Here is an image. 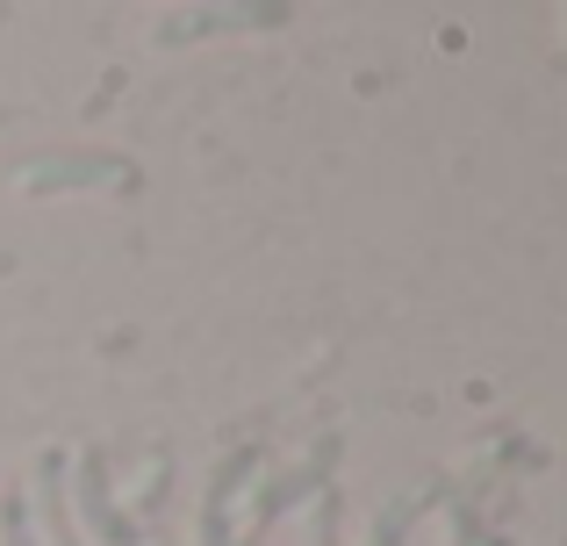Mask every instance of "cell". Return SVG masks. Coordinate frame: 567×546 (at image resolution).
Masks as SVG:
<instances>
[{"label": "cell", "mask_w": 567, "mask_h": 546, "mask_svg": "<svg viewBox=\"0 0 567 546\" xmlns=\"http://www.w3.org/2000/svg\"><path fill=\"white\" fill-rule=\"evenodd\" d=\"M65 504H72V525H80V539H101V546H144L152 525H137L123 511V496H115L109 482V453L86 446L65 461Z\"/></svg>", "instance_id": "obj_1"}, {"label": "cell", "mask_w": 567, "mask_h": 546, "mask_svg": "<svg viewBox=\"0 0 567 546\" xmlns=\"http://www.w3.org/2000/svg\"><path fill=\"white\" fill-rule=\"evenodd\" d=\"M338 461H346V439L323 432V439H309L288 467H266V475L251 482V539H266L295 504H302V496L331 490V482H338Z\"/></svg>", "instance_id": "obj_2"}, {"label": "cell", "mask_w": 567, "mask_h": 546, "mask_svg": "<svg viewBox=\"0 0 567 546\" xmlns=\"http://www.w3.org/2000/svg\"><path fill=\"white\" fill-rule=\"evenodd\" d=\"M295 8L288 0H230V8H166L152 22V43L158 51H181V43H202V37H266V29H288Z\"/></svg>", "instance_id": "obj_3"}, {"label": "cell", "mask_w": 567, "mask_h": 546, "mask_svg": "<svg viewBox=\"0 0 567 546\" xmlns=\"http://www.w3.org/2000/svg\"><path fill=\"white\" fill-rule=\"evenodd\" d=\"M101 187H137V166H130L123 152H43L37 166H22L14 173V195H29V202H51V195H101Z\"/></svg>", "instance_id": "obj_4"}, {"label": "cell", "mask_w": 567, "mask_h": 546, "mask_svg": "<svg viewBox=\"0 0 567 546\" xmlns=\"http://www.w3.org/2000/svg\"><path fill=\"white\" fill-rule=\"evenodd\" d=\"M274 467V453L259 446V439H245V446H230L216 467H208V490H202V518H194V539L202 546H237V496L251 490V482Z\"/></svg>", "instance_id": "obj_5"}, {"label": "cell", "mask_w": 567, "mask_h": 546, "mask_svg": "<svg viewBox=\"0 0 567 546\" xmlns=\"http://www.w3.org/2000/svg\"><path fill=\"white\" fill-rule=\"evenodd\" d=\"M65 461L72 453H58V446H43L37 453V467H29V533H43L37 546H86L80 539V525H72V504H65Z\"/></svg>", "instance_id": "obj_6"}, {"label": "cell", "mask_w": 567, "mask_h": 546, "mask_svg": "<svg viewBox=\"0 0 567 546\" xmlns=\"http://www.w3.org/2000/svg\"><path fill=\"white\" fill-rule=\"evenodd\" d=\"M445 496H453V482H439V475H431V482H410L402 496H388V504L374 511V525H367V546H402V539L416 533V518H424V511H439Z\"/></svg>", "instance_id": "obj_7"}, {"label": "cell", "mask_w": 567, "mask_h": 546, "mask_svg": "<svg viewBox=\"0 0 567 546\" xmlns=\"http://www.w3.org/2000/svg\"><path fill=\"white\" fill-rule=\"evenodd\" d=\"M445 539H453V546H511V539H503V533H488V525H482V511H474V496H445Z\"/></svg>", "instance_id": "obj_8"}, {"label": "cell", "mask_w": 567, "mask_h": 546, "mask_svg": "<svg viewBox=\"0 0 567 546\" xmlns=\"http://www.w3.org/2000/svg\"><path fill=\"white\" fill-rule=\"evenodd\" d=\"M166 490H173V461L158 453V461L144 467V482H137V511H130V518H137V525H152V511L166 504Z\"/></svg>", "instance_id": "obj_9"}, {"label": "cell", "mask_w": 567, "mask_h": 546, "mask_svg": "<svg viewBox=\"0 0 567 546\" xmlns=\"http://www.w3.org/2000/svg\"><path fill=\"white\" fill-rule=\"evenodd\" d=\"M0 546H37V533H29V504L8 496V490H0Z\"/></svg>", "instance_id": "obj_10"}, {"label": "cell", "mask_w": 567, "mask_h": 546, "mask_svg": "<svg viewBox=\"0 0 567 546\" xmlns=\"http://www.w3.org/2000/svg\"><path fill=\"white\" fill-rule=\"evenodd\" d=\"M237 546H266V539H251V533H245V539H237Z\"/></svg>", "instance_id": "obj_11"}, {"label": "cell", "mask_w": 567, "mask_h": 546, "mask_svg": "<svg viewBox=\"0 0 567 546\" xmlns=\"http://www.w3.org/2000/svg\"><path fill=\"white\" fill-rule=\"evenodd\" d=\"M560 29H567V8H560Z\"/></svg>", "instance_id": "obj_12"}]
</instances>
